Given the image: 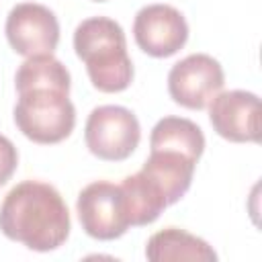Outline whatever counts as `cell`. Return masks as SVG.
<instances>
[{
  "label": "cell",
  "mask_w": 262,
  "mask_h": 262,
  "mask_svg": "<svg viewBox=\"0 0 262 262\" xmlns=\"http://www.w3.org/2000/svg\"><path fill=\"white\" fill-rule=\"evenodd\" d=\"M0 231L35 252L57 250L70 235L68 205L51 184L23 180L0 205Z\"/></svg>",
  "instance_id": "cell-1"
},
{
  "label": "cell",
  "mask_w": 262,
  "mask_h": 262,
  "mask_svg": "<svg viewBox=\"0 0 262 262\" xmlns=\"http://www.w3.org/2000/svg\"><path fill=\"white\" fill-rule=\"evenodd\" d=\"M76 55L86 63L92 86L100 92H121L133 80V63L121 25L108 16H90L74 31Z\"/></svg>",
  "instance_id": "cell-2"
},
{
  "label": "cell",
  "mask_w": 262,
  "mask_h": 262,
  "mask_svg": "<svg viewBox=\"0 0 262 262\" xmlns=\"http://www.w3.org/2000/svg\"><path fill=\"white\" fill-rule=\"evenodd\" d=\"M14 106V123L18 131L35 143H59L76 125V108L70 90L59 86L20 88Z\"/></svg>",
  "instance_id": "cell-3"
},
{
  "label": "cell",
  "mask_w": 262,
  "mask_h": 262,
  "mask_svg": "<svg viewBox=\"0 0 262 262\" xmlns=\"http://www.w3.org/2000/svg\"><path fill=\"white\" fill-rule=\"evenodd\" d=\"M86 147L100 160L121 162L127 160L141 139V127L137 117L119 104L96 106L84 127Z\"/></svg>",
  "instance_id": "cell-4"
},
{
  "label": "cell",
  "mask_w": 262,
  "mask_h": 262,
  "mask_svg": "<svg viewBox=\"0 0 262 262\" xmlns=\"http://www.w3.org/2000/svg\"><path fill=\"white\" fill-rule=\"evenodd\" d=\"M76 209L82 229L94 239H117L131 225L123 188L108 180H96L84 186L78 194Z\"/></svg>",
  "instance_id": "cell-5"
},
{
  "label": "cell",
  "mask_w": 262,
  "mask_h": 262,
  "mask_svg": "<svg viewBox=\"0 0 262 262\" xmlns=\"http://www.w3.org/2000/svg\"><path fill=\"white\" fill-rule=\"evenodd\" d=\"M225 84L221 63L207 53H190L176 61L168 74V92L174 102L201 111Z\"/></svg>",
  "instance_id": "cell-6"
},
{
  "label": "cell",
  "mask_w": 262,
  "mask_h": 262,
  "mask_svg": "<svg viewBox=\"0 0 262 262\" xmlns=\"http://www.w3.org/2000/svg\"><path fill=\"white\" fill-rule=\"evenodd\" d=\"M4 31L10 47L25 57L49 55L59 43L57 16L37 2L16 4L6 16Z\"/></svg>",
  "instance_id": "cell-7"
},
{
  "label": "cell",
  "mask_w": 262,
  "mask_h": 262,
  "mask_svg": "<svg viewBox=\"0 0 262 262\" xmlns=\"http://www.w3.org/2000/svg\"><path fill=\"white\" fill-rule=\"evenodd\" d=\"M133 37L141 51L151 57H170L188 39V25L180 10L170 4H147L133 20Z\"/></svg>",
  "instance_id": "cell-8"
},
{
  "label": "cell",
  "mask_w": 262,
  "mask_h": 262,
  "mask_svg": "<svg viewBox=\"0 0 262 262\" xmlns=\"http://www.w3.org/2000/svg\"><path fill=\"white\" fill-rule=\"evenodd\" d=\"M209 121L217 135L233 143L260 141V98L248 90H227L209 102Z\"/></svg>",
  "instance_id": "cell-9"
},
{
  "label": "cell",
  "mask_w": 262,
  "mask_h": 262,
  "mask_svg": "<svg viewBox=\"0 0 262 262\" xmlns=\"http://www.w3.org/2000/svg\"><path fill=\"white\" fill-rule=\"evenodd\" d=\"M196 162L180 151L172 149H149L147 160L141 166V172L149 176L158 188L164 192L168 207L178 203L184 192L190 188Z\"/></svg>",
  "instance_id": "cell-10"
},
{
  "label": "cell",
  "mask_w": 262,
  "mask_h": 262,
  "mask_svg": "<svg viewBox=\"0 0 262 262\" xmlns=\"http://www.w3.org/2000/svg\"><path fill=\"white\" fill-rule=\"evenodd\" d=\"M145 256L151 262H166V260H201V262H215V250L201 237L178 229L166 227L154 233L147 239Z\"/></svg>",
  "instance_id": "cell-11"
},
{
  "label": "cell",
  "mask_w": 262,
  "mask_h": 262,
  "mask_svg": "<svg viewBox=\"0 0 262 262\" xmlns=\"http://www.w3.org/2000/svg\"><path fill=\"white\" fill-rule=\"evenodd\" d=\"M149 149H172L180 151L194 162L203 156L205 135L196 123L182 117H164L160 119L149 135Z\"/></svg>",
  "instance_id": "cell-12"
},
{
  "label": "cell",
  "mask_w": 262,
  "mask_h": 262,
  "mask_svg": "<svg viewBox=\"0 0 262 262\" xmlns=\"http://www.w3.org/2000/svg\"><path fill=\"white\" fill-rule=\"evenodd\" d=\"M125 203H127V213H129V223L131 225H147L154 223L160 213L168 207L164 192L158 188V184L145 176L141 170L127 176L121 182Z\"/></svg>",
  "instance_id": "cell-13"
},
{
  "label": "cell",
  "mask_w": 262,
  "mask_h": 262,
  "mask_svg": "<svg viewBox=\"0 0 262 262\" xmlns=\"http://www.w3.org/2000/svg\"><path fill=\"white\" fill-rule=\"evenodd\" d=\"M18 164V151L14 143L0 133V186L10 180Z\"/></svg>",
  "instance_id": "cell-14"
},
{
  "label": "cell",
  "mask_w": 262,
  "mask_h": 262,
  "mask_svg": "<svg viewBox=\"0 0 262 262\" xmlns=\"http://www.w3.org/2000/svg\"><path fill=\"white\" fill-rule=\"evenodd\" d=\"M94 2H104V0H94Z\"/></svg>",
  "instance_id": "cell-15"
}]
</instances>
